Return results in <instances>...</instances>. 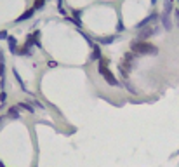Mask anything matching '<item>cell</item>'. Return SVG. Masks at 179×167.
Masks as SVG:
<instances>
[{
    "mask_svg": "<svg viewBox=\"0 0 179 167\" xmlns=\"http://www.w3.org/2000/svg\"><path fill=\"white\" fill-rule=\"evenodd\" d=\"M47 66H49V68H56V66H57V61H49Z\"/></svg>",
    "mask_w": 179,
    "mask_h": 167,
    "instance_id": "19",
    "label": "cell"
},
{
    "mask_svg": "<svg viewBox=\"0 0 179 167\" xmlns=\"http://www.w3.org/2000/svg\"><path fill=\"white\" fill-rule=\"evenodd\" d=\"M7 38H9V33H7L5 30H2L0 31V40H7Z\"/></svg>",
    "mask_w": 179,
    "mask_h": 167,
    "instance_id": "17",
    "label": "cell"
},
{
    "mask_svg": "<svg viewBox=\"0 0 179 167\" xmlns=\"http://www.w3.org/2000/svg\"><path fill=\"white\" fill-rule=\"evenodd\" d=\"M117 30H118V31H122V30H125V28H123V25H122V23H118V26H117Z\"/></svg>",
    "mask_w": 179,
    "mask_h": 167,
    "instance_id": "21",
    "label": "cell"
},
{
    "mask_svg": "<svg viewBox=\"0 0 179 167\" xmlns=\"http://www.w3.org/2000/svg\"><path fill=\"white\" fill-rule=\"evenodd\" d=\"M19 56H31V47H26V45H23L21 49H18V52Z\"/></svg>",
    "mask_w": 179,
    "mask_h": 167,
    "instance_id": "11",
    "label": "cell"
},
{
    "mask_svg": "<svg viewBox=\"0 0 179 167\" xmlns=\"http://www.w3.org/2000/svg\"><path fill=\"white\" fill-rule=\"evenodd\" d=\"M7 117L9 119H19V108L18 106H11L7 110Z\"/></svg>",
    "mask_w": 179,
    "mask_h": 167,
    "instance_id": "10",
    "label": "cell"
},
{
    "mask_svg": "<svg viewBox=\"0 0 179 167\" xmlns=\"http://www.w3.org/2000/svg\"><path fill=\"white\" fill-rule=\"evenodd\" d=\"M5 99H7V94H5L4 91H2V93H0V103H4Z\"/></svg>",
    "mask_w": 179,
    "mask_h": 167,
    "instance_id": "18",
    "label": "cell"
},
{
    "mask_svg": "<svg viewBox=\"0 0 179 167\" xmlns=\"http://www.w3.org/2000/svg\"><path fill=\"white\" fill-rule=\"evenodd\" d=\"M131 51L137 56H157L158 47L150 44V42H141V40H134L131 44Z\"/></svg>",
    "mask_w": 179,
    "mask_h": 167,
    "instance_id": "1",
    "label": "cell"
},
{
    "mask_svg": "<svg viewBox=\"0 0 179 167\" xmlns=\"http://www.w3.org/2000/svg\"><path fill=\"white\" fill-rule=\"evenodd\" d=\"M33 14H35V9H33V7H31V9H28L26 12H23L21 16H19V18L16 19V23H23V21H26V19L33 18Z\"/></svg>",
    "mask_w": 179,
    "mask_h": 167,
    "instance_id": "6",
    "label": "cell"
},
{
    "mask_svg": "<svg viewBox=\"0 0 179 167\" xmlns=\"http://www.w3.org/2000/svg\"><path fill=\"white\" fill-rule=\"evenodd\" d=\"M136 56H137V54H134L131 51V52H127L125 56H123V59L120 61V65H118V71H120V75H122L125 80H127V77H129V71H131L132 66H134Z\"/></svg>",
    "mask_w": 179,
    "mask_h": 167,
    "instance_id": "3",
    "label": "cell"
},
{
    "mask_svg": "<svg viewBox=\"0 0 179 167\" xmlns=\"http://www.w3.org/2000/svg\"><path fill=\"white\" fill-rule=\"evenodd\" d=\"M2 122H4V119H2V117H0V127H2Z\"/></svg>",
    "mask_w": 179,
    "mask_h": 167,
    "instance_id": "23",
    "label": "cell"
},
{
    "mask_svg": "<svg viewBox=\"0 0 179 167\" xmlns=\"http://www.w3.org/2000/svg\"><path fill=\"white\" fill-rule=\"evenodd\" d=\"M172 5H174V2H172V0H167V2H165V11H163V14H169V16H170V12H172Z\"/></svg>",
    "mask_w": 179,
    "mask_h": 167,
    "instance_id": "13",
    "label": "cell"
},
{
    "mask_svg": "<svg viewBox=\"0 0 179 167\" xmlns=\"http://www.w3.org/2000/svg\"><path fill=\"white\" fill-rule=\"evenodd\" d=\"M73 16H75V19H78L82 14H80V11H73Z\"/></svg>",
    "mask_w": 179,
    "mask_h": 167,
    "instance_id": "20",
    "label": "cell"
},
{
    "mask_svg": "<svg viewBox=\"0 0 179 167\" xmlns=\"http://www.w3.org/2000/svg\"><path fill=\"white\" fill-rule=\"evenodd\" d=\"M45 5V0H35V4H33V9H42V7H44Z\"/></svg>",
    "mask_w": 179,
    "mask_h": 167,
    "instance_id": "16",
    "label": "cell"
},
{
    "mask_svg": "<svg viewBox=\"0 0 179 167\" xmlns=\"http://www.w3.org/2000/svg\"><path fill=\"white\" fill-rule=\"evenodd\" d=\"M18 108H19V110H26V111H30V113H33V108H31L28 103H19Z\"/></svg>",
    "mask_w": 179,
    "mask_h": 167,
    "instance_id": "15",
    "label": "cell"
},
{
    "mask_svg": "<svg viewBox=\"0 0 179 167\" xmlns=\"http://www.w3.org/2000/svg\"><path fill=\"white\" fill-rule=\"evenodd\" d=\"M97 70H99V75L105 79L106 84H110V85H118V80L115 79V75L110 71L108 68V59L106 57H101L99 59V66H97Z\"/></svg>",
    "mask_w": 179,
    "mask_h": 167,
    "instance_id": "2",
    "label": "cell"
},
{
    "mask_svg": "<svg viewBox=\"0 0 179 167\" xmlns=\"http://www.w3.org/2000/svg\"><path fill=\"white\" fill-rule=\"evenodd\" d=\"M162 26L165 28L167 31L172 30V21H170V16H169V14H162Z\"/></svg>",
    "mask_w": 179,
    "mask_h": 167,
    "instance_id": "8",
    "label": "cell"
},
{
    "mask_svg": "<svg viewBox=\"0 0 179 167\" xmlns=\"http://www.w3.org/2000/svg\"><path fill=\"white\" fill-rule=\"evenodd\" d=\"M7 42H9V51H11V52H12V54L18 52V40L14 38V37H9Z\"/></svg>",
    "mask_w": 179,
    "mask_h": 167,
    "instance_id": "9",
    "label": "cell"
},
{
    "mask_svg": "<svg viewBox=\"0 0 179 167\" xmlns=\"http://www.w3.org/2000/svg\"><path fill=\"white\" fill-rule=\"evenodd\" d=\"M12 73H14V77H16V80H18V84H19V87H21L23 91H26V85H25V84H23V79H21V77H19L18 70H14Z\"/></svg>",
    "mask_w": 179,
    "mask_h": 167,
    "instance_id": "12",
    "label": "cell"
},
{
    "mask_svg": "<svg viewBox=\"0 0 179 167\" xmlns=\"http://www.w3.org/2000/svg\"><path fill=\"white\" fill-rule=\"evenodd\" d=\"M0 63H4V54H2V51H0Z\"/></svg>",
    "mask_w": 179,
    "mask_h": 167,
    "instance_id": "22",
    "label": "cell"
},
{
    "mask_svg": "<svg viewBox=\"0 0 179 167\" xmlns=\"http://www.w3.org/2000/svg\"><path fill=\"white\" fill-rule=\"evenodd\" d=\"M155 26H146L143 28V30H139V33H137V40H141V42H146V38L148 37H151L153 33H155Z\"/></svg>",
    "mask_w": 179,
    "mask_h": 167,
    "instance_id": "5",
    "label": "cell"
},
{
    "mask_svg": "<svg viewBox=\"0 0 179 167\" xmlns=\"http://www.w3.org/2000/svg\"><path fill=\"white\" fill-rule=\"evenodd\" d=\"M101 57H103V54H101V47L99 45H92V52H91V59L92 61H99Z\"/></svg>",
    "mask_w": 179,
    "mask_h": 167,
    "instance_id": "7",
    "label": "cell"
},
{
    "mask_svg": "<svg viewBox=\"0 0 179 167\" xmlns=\"http://www.w3.org/2000/svg\"><path fill=\"white\" fill-rule=\"evenodd\" d=\"M157 18H158V14H157V12H151L148 18H144L141 23H137V25H136V30H143V28H146V26H151L153 21H155Z\"/></svg>",
    "mask_w": 179,
    "mask_h": 167,
    "instance_id": "4",
    "label": "cell"
},
{
    "mask_svg": "<svg viewBox=\"0 0 179 167\" xmlns=\"http://www.w3.org/2000/svg\"><path fill=\"white\" fill-rule=\"evenodd\" d=\"M115 40H117L115 37H105V38H99L97 42H99V44H113Z\"/></svg>",
    "mask_w": 179,
    "mask_h": 167,
    "instance_id": "14",
    "label": "cell"
}]
</instances>
